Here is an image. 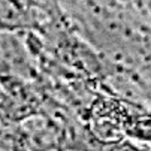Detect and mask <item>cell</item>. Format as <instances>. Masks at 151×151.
I'll return each mask as SVG.
<instances>
[{
	"label": "cell",
	"mask_w": 151,
	"mask_h": 151,
	"mask_svg": "<svg viewBox=\"0 0 151 151\" xmlns=\"http://www.w3.org/2000/svg\"><path fill=\"white\" fill-rule=\"evenodd\" d=\"M64 151H81V150H75V148H69V150H64Z\"/></svg>",
	"instance_id": "cell-1"
}]
</instances>
